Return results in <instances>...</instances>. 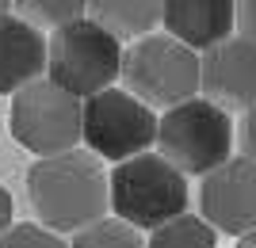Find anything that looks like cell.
Returning a JSON list of instances; mask_svg holds the SVG:
<instances>
[{"instance_id":"obj_1","label":"cell","mask_w":256,"mask_h":248,"mask_svg":"<svg viewBox=\"0 0 256 248\" xmlns=\"http://www.w3.org/2000/svg\"><path fill=\"white\" fill-rule=\"evenodd\" d=\"M27 195L38 222L54 233H76L100 222L111 206V184L92 149L38 157V164L27 172Z\"/></svg>"},{"instance_id":"obj_2","label":"cell","mask_w":256,"mask_h":248,"mask_svg":"<svg viewBox=\"0 0 256 248\" xmlns=\"http://www.w3.org/2000/svg\"><path fill=\"white\" fill-rule=\"evenodd\" d=\"M107 184H111V210L146 233L188 214V176L164 153L146 149L118 161Z\"/></svg>"},{"instance_id":"obj_3","label":"cell","mask_w":256,"mask_h":248,"mask_svg":"<svg viewBox=\"0 0 256 248\" xmlns=\"http://www.w3.org/2000/svg\"><path fill=\"white\" fill-rule=\"evenodd\" d=\"M46 76L80 99L96 96L122 76V38L92 15L62 23L46 42Z\"/></svg>"},{"instance_id":"obj_4","label":"cell","mask_w":256,"mask_h":248,"mask_svg":"<svg viewBox=\"0 0 256 248\" xmlns=\"http://www.w3.org/2000/svg\"><path fill=\"white\" fill-rule=\"evenodd\" d=\"M157 149L184 176H206L234 157V119L214 99H184L157 119Z\"/></svg>"},{"instance_id":"obj_5","label":"cell","mask_w":256,"mask_h":248,"mask_svg":"<svg viewBox=\"0 0 256 248\" xmlns=\"http://www.w3.org/2000/svg\"><path fill=\"white\" fill-rule=\"evenodd\" d=\"M8 130L27 153L50 157V153L76 149L80 130H84V99L62 88L50 76H38L31 84H23L12 99Z\"/></svg>"},{"instance_id":"obj_6","label":"cell","mask_w":256,"mask_h":248,"mask_svg":"<svg viewBox=\"0 0 256 248\" xmlns=\"http://www.w3.org/2000/svg\"><path fill=\"white\" fill-rule=\"evenodd\" d=\"M122 80L150 107H176L199 92V54L172 34H142L122 50Z\"/></svg>"},{"instance_id":"obj_7","label":"cell","mask_w":256,"mask_h":248,"mask_svg":"<svg viewBox=\"0 0 256 248\" xmlns=\"http://www.w3.org/2000/svg\"><path fill=\"white\" fill-rule=\"evenodd\" d=\"M80 141L100 161H126L134 153H146L157 145V115L146 99H138L130 88H104L84 99V130Z\"/></svg>"},{"instance_id":"obj_8","label":"cell","mask_w":256,"mask_h":248,"mask_svg":"<svg viewBox=\"0 0 256 248\" xmlns=\"http://www.w3.org/2000/svg\"><path fill=\"white\" fill-rule=\"evenodd\" d=\"M199 214L218 233H248L256 229V161L230 157L210 168L199 187Z\"/></svg>"},{"instance_id":"obj_9","label":"cell","mask_w":256,"mask_h":248,"mask_svg":"<svg viewBox=\"0 0 256 248\" xmlns=\"http://www.w3.org/2000/svg\"><path fill=\"white\" fill-rule=\"evenodd\" d=\"M199 88L226 111H248L256 103V42L230 34L199 57Z\"/></svg>"},{"instance_id":"obj_10","label":"cell","mask_w":256,"mask_h":248,"mask_svg":"<svg viewBox=\"0 0 256 248\" xmlns=\"http://www.w3.org/2000/svg\"><path fill=\"white\" fill-rule=\"evenodd\" d=\"M160 23L192 50H210L237 27V0H164Z\"/></svg>"},{"instance_id":"obj_11","label":"cell","mask_w":256,"mask_h":248,"mask_svg":"<svg viewBox=\"0 0 256 248\" xmlns=\"http://www.w3.org/2000/svg\"><path fill=\"white\" fill-rule=\"evenodd\" d=\"M46 73V38L31 19L0 15V96H16Z\"/></svg>"},{"instance_id":"obj_12","label":"cell","mask_w":256,"mask_h":248,"mask_svg":"<svg viewBox=\"0 0 256 248\" xmlns=\"http://www.w3.org/2000/svg\"><path fill=\"white\" fill-rule=\"evenodd\" d=\"M164 0H88V15L118 38H142L160 23Z\"/></svg>"},{"instance_id":"obj_13","label":"cell","mask_w":256,"mask_h":248,"mask_svg":"<svg viewBox=\"0 0 256 248\" xmlns=\"http://www.w3.org/2000/svg\"><path fill=\"white\" fill-rule=\"evenodd\" d=\"M146 248H218V237H214V226L206 218L180 214L172 222H164L160 229H153Z\"/></svg>"},{"instance_id":"obj_14","label":"cell","mask_w":256,"mask_h":248,"mask_svg":"<svg viewBox=\"0 0 256 248\" xmlns=\"http://www.w3.org/2000/svg\"><path fill=\"white\" fill-rule=\"evenodd\" d=\"M73 248H146V241H142L138 226H130L115 214V218H100L92 226L76 229Z\"/></svg>"},{"instance_id":"obj_15","label":"cell","mask_w":256,"mask_h":248,"mask_svg":"<svg viewBox=\"0 0 256 248\" xmlns=\"http://www.w3.org/2000/svg\"><path fill=\"white\" fill-rule=\"evenodd\" d=\"M16 8L34 27H62V23H73L84 15L88 0H16Z\"/></svg>"},{"instance_id":"obj_16","label":"cell","mask_w":256,"mask_h":248,"mask_svg":"<svg viewBox=\"0 0 256 248\" xmlns=\"http://www.w3.org/2000/svg\"><path fill=\"white\" fill-rule=\"evenodd\" d=\"M0 248H69L50 226H34V222H16L0 233Z\"/></svg>"},{"instance_id":"obj_17","label":"cell","mask_w":256,"mask_h":248,"mask_svg":"<svg viewBox=\"0 0 256 248\" xmlns=\"http://www.w3.org/2000/svg\"><path fill=\"white\" fill-rule=\"evenodd\" d=\"M237 31L256 42V0H237Z\"/></svg>"},{"instance_id":"obj_18","label":"cell","mask_w":256,"mask_h":248,"mask_svg":"<svg viewBox=\"0 0 256 248\" xmlns=\"http://www.w3.org/2000/svg\"><path fill=\"white\" fill-rule=\"evenodd\" d=\"M241 149H245V157L256 161V103L245 111V122H241Z\"/></svg>"},{"instance_id":"obj_19","label":"cell","mask_w":256,"mask_h":248,"mask_svg":"<svg viewBox=\"0 0 256 248\" xmlns=\"http://www.w3.org/2000/svg\"><path fill=\"white\" fill-rule=\"evenodd\" d=\"M8 226H12V195L0 187V233H4Z\"/></svg>"},{"instance_id":"obj_20","label":"cell","mask_w":256,"mask_h":248,"mask_svg":"<svg viewBox=\"0 0 256 248\" xmlns=\"http://www.w3.org/2000/svg\"><path fill=\"white\" fill-rule=\"evenodd\" d=\"M237 248H256V229H248V233H241V241H237Z\"/></svg>"},{"instance_id":"obj_21","label":"cell","mask_w":256,"mask_h":248,"mask_svg":"<svg viewBox=\"0 0 256 248\" xmlns=\"http://www.w3.org/2000/svg\"><path fill=\"white\" fill-rule=\"evenodd\" d=\"M12 4H16V0H0V15H4V11H8Z\"/></svg>"}]
</instances>
